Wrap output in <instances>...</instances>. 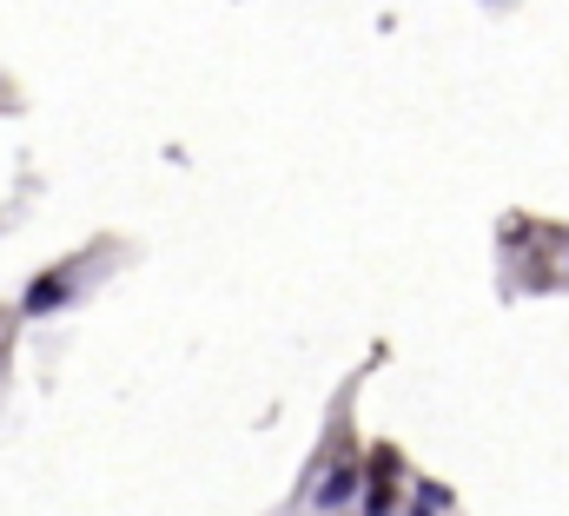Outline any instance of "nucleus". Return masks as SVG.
<instances>
[{
    "mask_svg": "<svg viewBox=\"0 0 569 516\" xmlns=\"http://www.w3.org/2000/svg\"><path fill=\"white\" fill-rule=\"evenodd\" d=\"M66 292H73V272H46V278H40L27 298H20V312H27V318H40V312H53Z\"/></svg>",
    "mask_w": 569,
    "mask_h": 516,
    "instance_id": "obj_1",
    "label": "nucleus"
},
{
    "mask_svg": "<svg viewBox=\"0 0 569 516\" xmlns=\"http://www.w3.org/2000/svg\"><path fill=\"white\" fill-rule=\"evenodd\" d=\"M351 491H358V477H351V471H331L312 504H318V510H338V504H351Z\"/></svg>",
    "mask_w": 569,
    "mask_h": 516,
    "instance_id": "obj_2",
    "label": "nucleus"
}]
</instances>
